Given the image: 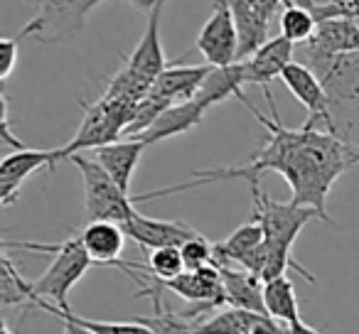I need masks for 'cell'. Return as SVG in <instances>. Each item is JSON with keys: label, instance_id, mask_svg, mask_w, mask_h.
<instances>
[{"label": "cell", "instance_id": "obj_1", "mask_svg": "<svg viewBox=\"0 0 359 334\" xmlns=\"http://www.w3.org/2000/svg\"><path fill=\"white\" fill-rule=\"evenodd\" d=\"M246 109L269 130L264 148L256 155H251L249 162L241 165V167L200 170L192 175V182L145 192V195L133 197V202L180 195V192L195 190V187L215 185V182L226 180H246L249 187H256L264 172H278L288 182L290 192H293V202L313 207L325 224H334L327 211L330 190L344 172L359 165V145H354L349 138H342L337 133L310 128L305 123L300 128H285L280 123V118H273V116L266 118L251 104Z\"/></svg>", "mask_w": 359, "mask_h": 334}, {"label": "cell", "instance_id": "obj_2", "mask_svg": "<svg viewBox=\"0 0 359 334\" xmlns=\"http://www.w3.org/2000/svg\"><path fill=\"white\" fill-rule=\"evenodd\" d=\"M254 197V219L261 221L266 236V268L264 280L285 275L288 270H295L303 275L310 285L315 283V275L305 270L298 260L293 258V244L305 229V224L313 219H320V214L313 207L298 204V202H273L261 187H251Z\"/></svg>", "mask_w": 359, "mask_h": 334}, {"label": "cell", "instance_id": "obj_3", "mask_svg": "<svg viewBox=\"0 0 359 334\" xmlns=\"http://www.w3.org/2000/svg\"><path fill=\"white\" fill-rule=\"evenodd\" d=\"M3 249H18V251H30V253H52V260L47 270L37 280L35 285V298H50L57 307H69L67 295L69 290L79 283L86 275V270L94 265L89 251L84 249L81 236H72L65 241H55V244H37V241H3ZM32 298V300H35Z\"/></svg>", "mask_w": 359, "mask_h": 334}, {"label": "cell", "instance_id": "obj_4", "mask_svg": "<svg viewBox=\"0 0 359 334\" xmlns=\"http://www.w3.org/2000/svg\"><path fill=\"white\" fill-rule=\"evenodd\" d=\"M81 175V185H84V207L89 221H116V224H126L130 214L135 211L133 197L109 175V172L96 162L94 158L84 153H76L69 158Z\"/></svg>", "mask_w": 359, "mask_h": 334}, {"label": "cell", "instance_id": "obj_5", "mask_svg": "<svg viewBox=\"0 0 359 334\" xmlns=\"http://www.w3.org/2000/svg\"><path fill=\"white\" fill-rule=\"evenodd\" d=\"M138 104L128 99H109V96H101L96 104L79 101L81 111H84V120H81L74 138L67 145H62L65 160H69L72 155L81 153V150H94L99 145L118 140V135L126 133L128 123L133 120Z\"/></svg>", "mask_w": 359, "mask_h": 334}, {"label": "cell", "instance_id": "obj_6", "mask_svg": "<svg viewBox=\"0 0 359 334\" xmlns=\"http://www.w3.org/2000/svg\"><path fill=\"white\" fill-rule=\"evenodd\" d=\"M99 3L104 0H42L40 13L18 35L40 45L69 42L84 30L86 18Z\"/></svg>", "mask_w": 359, "mask_h": 334}, {"label": "cell", "instance_id": "obj_7", "mask_svg": "<svg viewBox=\"0 0 359 334\" xmlns=\"http://www.w3.org/2000/svg\"><path fill=\"white\" fill-rule=\"evenodd\" d=\"M318 76L330 94L339 135L349 138V130L359 118V52L334 57Z\"/></svg>", "mask_w": 359, "mask_h": 334}, {"label": "cell", "instance_id": "obj_8", "mask_svg": "<svg viewBox=\"0 0 359 334\" xmlns=\"http://www.w3.org/2000/svg\"><path fill=\"white\" fill-rule=\"evenodd\" d=\"M212 15L197 32L195 50L212 67H229L239 62V30L229 0H212Z\"/></svg>", "mask_w": 359, "mask_h": 334}, {"label": "cell", "instance_id": "obj_9", "mask_svg": "<svg viewBox=\"0 0 359 334\" xmlns=\"http://www.w3.org/2000/svg\"><path fill=\"white\" fill-rule=\"evenodd\" d=\"M280 81H283L285 89H288L290 94H293L295 99L305 106V111H308V120H305V125L315 128L318 123H323L325 130L339 135L327 89H325L323 79H320V76L315 74L305 62H295V60L290 62V64L283 69V74H280Z\"/></svg>", "mask_w": 359, "mask_h": 334}, {"label": "cell", "instance_id": "obj_10", "mask_svg": "<svg viewBox=\"0 0 359 334\" xmlns=\"http://www.w3.org/2000/svg\"><path fill=\"white\" fill-rule=\"evenodd\" d=\"M359 52V25L352 18H330L318 22L313 40L303 45L305 64L320 74L334 57Z\"/></svg>", "mask_w": 359, "mask_h": 334}, {"label": "cell", "instance_id": "obj_11", "mask_svg": "<svg viewBox=\"0 0 359 334\" xmlns=\"http://www.w3.org/2000/svg\"><path fill=\"white\" fill-rule=\"evenodd\" d=\"M62 160H65L62 148H52V150L22 148L6 155L3 162H0V204L11 207L18 200L27 177L35 175L37 170L52 172L57 167V162H62Z\"/></svg>", "mask_w": 359, "mask_h": 334}, {"label": "cell", "instance_id": "obj_12", "mask_svg": "<svg viewBox=\"0 0 359 334\" xmlns=\"http://www.w3.org/2000/svg\"><path fill=\"white\" fill-rule=\"evenodd\" d=\"M293 55H295V45L285 40L283 35H278V37H271L269 42H264L254 55L241 62V67H244V81L264 89V96H266V101H269V109L273 118H280V116L273 104L271 81L280 79L283 69L293 62Z\"/></svg>", "mask_w": 359, "mask_h": 334}, {"label": "cell", "instance_id": "obj_13", "mask_svg": "<svg viewBox=\"0 0 359 334\" xmlns=\"http://www.w3.org/2000/svg\"><path fill=\"white\" fill-rule=\"evenodd\" d=\"M130 241L138 244L143 251L165 249V246H182L185 241L195 239L200 231L190 226L187 221H170V219H150L140 214L138 209L130 214L126 224H121Z\"/></svg>", "mask_w": 359, "mask_h": 334}, {"label": "cell", "instance_id": "obj_14", "mask_svg": "<svg viewBox=\"0 0 359 334\" xmlns=\"http://www.w3.org/2000/svg\"><path fill=\"white\" fill-rule=\"evenodd\" d=\"M79 236L94 265L118 268L126 275L133 273V260H121V251H123L126 239H128L121 224H116V221H89L79 231Z\"/></svg>", "mask_w": 359, "mask_h": 334}, {"label": "cell", "instance_id": "obj_15", "mask_svg": "<svg viewBox=\"0 0 359 334\" xmlns=\"http://www.w3.org/2000/svg\"><path fill=\"white\" fill-rule=\"evenodd\" d=\"M163 8H165V0L148 15L143 37H140L135 50L130 52L123 62L128 69H133L135 74L145 76V79L153 81V84H155V79L170 67L168 57H165V50H163V42H160V18H163Z\"/></svg>", "mask_w": 359, "mask_h": 334}, {"label": "cell", "instance_id": "obj_16", "mask_svg": "<svg viewBox=\"0 0 359 334\" xmlns=\"http://www.w3.org/2000/svg\"><path fill=\"white\" fill-rule=\"evenodd\" d=\"M205 113H207V109L197 99L182 101V104H172L155 118V123L150 125L148 130L133 135V138H138L140 143H145V145L163 143V140H170V138H175V135L190 133L195 125L202 123Z\"/></svg>", "mask_w": 359, "mask_h": 334}, {"label": "cell", "instance_id": "obj_17", "mask_svg": "<svg viewBox=\"0 0 359 334\" xmlns=\"http://www.w3.org/2000/svg\"><path fill=\"white\" fill-rule=\"evenodd\" d=\"M222 280H224V293L229 307L249 309V312L266 314L264 302V278L241 265H219Z\"/></svg>", "mask_w": 359, "mask_h": 334}, {"label": "cell", "instance_id": "obj_18", "mask_svg": "<svg viewBox=\"0 0 359 334\" xmlns=\"http://www.w3.org/2000/svg\"><path fill=\"white\" fill-rule=\"evenodd\" d=\"M148 148L145 143H140L138 138L128 140H114V143L99 145V148L91 150V158L114 177L121 185V190H130V177L135 172V165H138L143 150Z\"/></svg>", "mask_w": 359, "mask_h": 334}, {"label": "cell", "instance_id": "obj_19", "mask_svg": "<svg viewBox=\"0 0 359 334\" xmlns=\"http://www.w3.org/2000/svg\"><path fill=\"white\" fill-rule=\"evenodd\" d=\"M212 64L205 67H168L163 74L155 79L153 94L160 99L170 101V104H182V101L197 99L202 84L210 76Z\"/></svg>", "mask_w": 359, "mask_h": 334}, {"label": "cell", "instance_id": "obj_20", "mask_svg": "<svg viewBox=\"0 0 359 334\" xmlns=\"http://www.w3.org/2000/svg\"><path fill=\"white\" fill-rule=\"evenodd\" d=\"M244 67L241 62H234L229 67H212L210 76L202 84L200 94H197V101H200L205 109H212V106L222 104L226 99H239L244 106H249L251 101L246 99L244 94Z\"/></svg>", "mask_w": 359, "mask_h": 334}, {"label": "cell", "instance_id": "obj_21", "mask_svg": "<svg viewBox=\"0 0 359 334\" xmlns=\"http://www.w3.org/2000/svg\"><path fill=\"white\" fill-rule=\"evenodd\" d=\"M135 295L138 298H150V302H153V314L150 317H133L135 322H143L145 327L153 329V334H197L195 319H187L182 312L165 307L163 290L153 288V285H143Z\"/></svg>", "mask_w": 359, "mask_h": 334}, {"label": "cell", "instance_id": "obj_22", "mask_svg": "<svg viewBox=\"0 0 359 334\" xmlns=\"http://www.w3.org/2000/svg\"><path fill=\"white\" fill-rule=\"evenodd\" d=\"M264 302L266 314L273 317L280 324H293L300 319L298 312V295H295L293 280L288 275H278V278L264 280Z\"/></svg>", "mask_w": 359, "mask_h": 334}, {"label": "cell", "instance_id": "obj_23", "mask_svg": "<svg viewBox=\"0 0 359 334\" xmlns=\"http://www.w3.org/2000/svg\"><path fill=\"white\" fill-rule=\"evenodd\" d=\"M269 314L249 312V309L226 307L219 312H212L210 317L197 322V334H254L261 319Z\"/></svg>", "mask_w": 359, "mask_h": 334}, {"label": "cell", "instance_id": "obj_24", "mask_svg": "<svg viewBox=\"0 0 359 334\" xmlns=\"http://www.w3.org/2000/svg\"><path fill=\"white\" fill-rule=\"evenodd\" d=\"M42 309V312L47 314H67L69 319H74V322H79L81 327L91 329L94 334H153V329L145 327L143 322H104V319H86V317H76L74 312H72L69 307H57L55 302H50V300H42V298H35L30 302V309Z\"/></svg>", "mask_w": 359, "mask_h": 334}, {"label": "cell", "instance_id": "obj_25", "mask_svg": "<svg viewBox=\"0 0 359 334\" xmlns=\"http://www.w3.org/2000/svg\"><path fill=\"white\" fill-rule=\"evenodd\" d=\"M6 251V249H3ZM32 298H35V285L32 280H25L8 256V251L0 258V305L3 307H13V305H27L30 307Z\"/></svg>", "mask_w": 359, "mask_h": 334}, {"label": "cell", "instance_id": "obj_26", "mask_svg": "<svg viewBox=\"0 0 359 334\" xmlns=\"http://www.w3.org/2000/svg\"><path fill=\"white\" fill-rule=\"evenodd\" d=\"M278 27H280V35L298 47L313 40V35L318 32V18H315L313 11H308V8L285 3V8L280 11V18H278Z\"/></svg>", "mask_w": 359, "mask_h": 334}, {"label": "cell", "instance_id": "obj_27", "mask_svg": "<svg viewBox=\"0 0 359 334\" xmlns=\"http://www.w3.org/2000/svg\"><path fill=\"white\" fill-rule=\"evenodd\" d=\"M150 89H153V81H148L145 76L135 74L133 69L123 67L118 74L109 79L104 96H109V99H128L138 104V101H143L150 94Z\"/></svg>", "mask_w": 359, "mask_h": 334}, {"label": "cell", "instance_id": "obj_28", "mask_svg": "<svg viewBox=\"0 0 359 334\" xmlns=\"http://www.w3.org/2000/svg\"><path fill=\"white\" fill-rule=\"evenodd\" d=\"M145 270L150 275H155L158 280H172L180 273H185V258H182V251L180 246H165V249L148 251V258H145Z\"/></svg>", "mask_w": 359, "mask_h": 334}, {"label": "cell", "instance_id": "obj_29", "mask_svg": "<svg viewBox=\"0 0 359 334\" xmlns=\"http://www.w3.org/2000/svg\"><path fill=\"white\" fill-rule=\"evenodd\" d=\"M182 251V258H185V268L187 270H197L205 268V265H212L215 260V244L210 239H205L202 234H197L195 239L185 241L180 246Z\"/></svg>", "mask_w": 359, "mask_h": 334}, {"label": "cell", "instance_id": "obj_30", "mask_svg": "<svg viewBox=\"0 0 359 334\" xmlns=\"http://www.w3.org/2000/svg\"><path fill=\"white\" fill-rule=\"evenodd\" d=\"M313 15L318 18V22L330 20V18H352L359 20V0H327L323 6H315Z\"/></svg>", "mask_w": 359, "mask_h": 334}, {"label": "cell", "instance_id": "obj_31", "mask_svg": "<svg viewBox=\"0 0 359 334\" xmlns=\"http://www.w3.org/2000/svg\"><path fill=\"white\" fill-rule=\"evenodd\" d=\"M20 42H22L20 35L3 37V40H0V81H3V84L11 79V74L18 67V60H20Z\"/></svg>", "mask_w": 359, "mask_h": 334}, {"label": "cell", "instance_id": "obj_32", "mask_svg": "<svg viewBox=\"0 0 359 334\" xmlns=\"http://www.w3.org/2000/svg\"><path fill=\"white\" fill-rule=\"evenodd\" d=\"M249 3L256 8V11L264 13V15L269 18V20H273L276 13H278V8L285 6V0H249Z\"/></svg>", "mask_w": 359, "mask_h": 334}, {"label": "cell", "instance_id": "obj_33", "mask_svg": "<svg viewBox=\"0 0 359 334\" xmlns=\"http://www.w3.org/2000/svg\"><path fill=\"white\" fill-rule=\"evenodd\" d=\"M57 319L62 322V334H94L91 329L81 327L79 322H74V319H69L67 314H55Z\"/></svg>", "mask_w": 359, "mask_h": 334}, {"label": "cell", "instance_id": "obj_34", "mask_svg": "<svg viewBox=\"0 0 359 334\" xmlns=\"http://www.w3.org/2000/svg\"><path fill=\"white\" fill-rule=\"evenodd\" d=\"M123 3H128L130 8H135V11L143 13V15H150L163 0H123Z\"/></svg>", "mask_w": 359, "mask_h": 334}, {"label": "cell", "instance_id": "obj_35", "mask_svg": "<svg viewBox=\"0 0 359 334\" xmlns=\"http://www.w3.org/2000/svg\"><path fill=\"white\" fill-rule=\"evenodd\" d=\"M285 334H323V332H318L315 327L305 324L303 319H295L293 324H288V327H285Z\"/></svg>", "mask_w": 359, "mask_h": 334}, {"label": "cell", "instance_id": "obj_36", "mask_svg": "<svg viewBox=\"0 0 359 334\" xmlns=\"http://www.w3.org/2000/svg\"><path fill=\"white\" fill-rule=\"evenodd\" d=\"M285 3H293V6H300V8H308V11H315V0H285Z\"/></svg>", "mask_w": 359, "mask_h": 334}, {"label": "cell", "instance_id": "obj_37", "mask_svg": "<svg viewBox=\"0 0 359 334\" xmlns=\"http://www.w3.org/2000/svg\"><path fill=\"white\" fill-rule=\"evenodd\" d=\"M0 334H15V332H13V327L6 322V319H3V322H0Z\"/></svg>", "mask_w": 359, "mask_h": 334}]
</instances>
